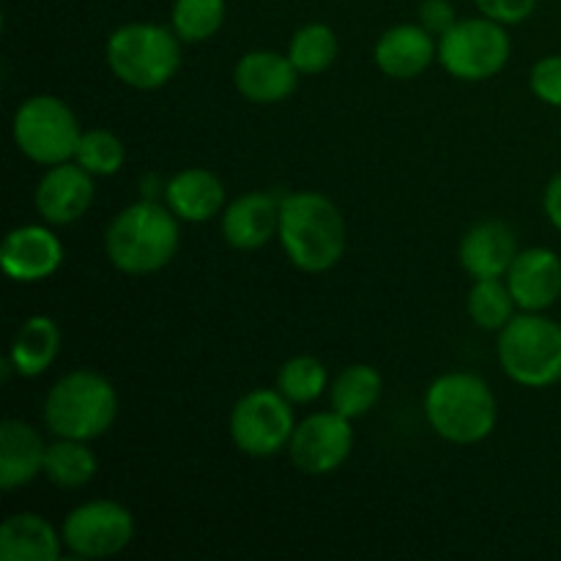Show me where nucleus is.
<instances>
[{"instance_id": "1", "label": "nucleus", "mask_w": 561, "mask_h": 561, "mask_svg": "<svg viewBox=\"0 0 561 561\" xmlns=\"http://www.w3.org/2000/svg\"><path fill=\"white\" fill-rule=\"evenodd\" d=\"M277 239L296 268L323 274L343 261L348 228L337 203L327 195L290 192L279 201Z\"/></svg>"}, {"instance_id": "2", "label": "nucleus", "mask_w": 561, "mask_h": 561, "mask_svg": "<svg viewBox=\"0 0 561 561\" xmlns=\"http://www.w3.org/2000/svg\"><path fill=\"white\" fill-rule=\"evenodd\" d=\"M181 244L179 217L168 203L140 201L121 208L104 233V250L118 272L146 277L175 257Z\"/></svg>"}, {"instance_id": "3", "label": "nucleus", "mask_w": 561, "mask_h": 561, "mask_svg": "<svg viewBox=\"0 0 561 561\" xmlns=\"http://www.w3.org/2000/svg\"><path fill=\"white\" fill-rule=\"evenodd\" d=\"M425 416L449 444H480L499 420L496 398L477 373H444L427 387Z\"/></svg>"}, {"instance_id": "4", "label": "nucleus", "mask_w": 561, "mask_h": 561, "mask_svg": "<svg viewBox=\"0 0 561 561\" xmlns=\"http://www.w3.org/2000/svg\"><path fill=\"white\" fill-rule=\"evenodd\" d=\"M118 394L110 378L93 370L66 373L44 400V425L55 438L93 442L113 427Z\"/></svg>"}, {"instance_id": "5", "label": "nucleus", "mask_w": 561, "mask_h": 561, "mask_svg": "<svg viewBox=\"0 0 561 561\" xmlns=\"http://www.w3.org/2000/svg\"><path fill=\"white\" fill-rule=\"evenodd\" d=\"M107 66L124 85L157 91L181 66V38L157 22H126L107 38Z\"/></svg>"}, {"instance_id": "6", "label": "nucleus", "mask_w": 561, "mask_h": 561, "mask_svg": "<svg viewBox=\"0 0 561 561\" xmlns=\"http://www.w3.org/2000/svg\"><path fill=\"white\" fill-rule=\"evenodd\" d=\"M499 365L510 381L548 389L561 381V323L542 312H520L499 332Z\"/></svg>"}, {"instance_id": "7", "label": "nucleus", "mask_w": 561, "mask_h": 561, "mask_svg": "<svg viewBox=\"0 0 561 561\" xmlns=\"http://www.w3.org/2000/svg\"><path fill=\"white\" fill-rule=\"evenodd\" d=\"M11 135L20 153H25L31 162L53 168V164L75 159L82 129L75 110L64 99L53 93H38L16 107Z\"/></svg>"}, {"instance_id": "8", "label": "nucleus", "mask_w": 561, "mask_h": 561, "mask_svg": "<svg viewBox=\"0 0 561 561\" xmlns=\"http://www.w3.org/2000/svg\"><path fill=\"white\" fill-rule=\"evenodd\" d=\"M504 27L507 25L488 16L458 20L438 38V64L463 82L491 80L510 60V36Z\"/></svg>"}, {"instance_id": "9", "label": "nucleus", "mask_w": 561, "mask_h": 561, "mask_svg": "<svg viewBox=\"0 0 561 561\" xmlns=\"http://www.w3.org/2000/svg\"><path fill=\"white\" fill-rule=\"evenodd\" d=\"M290 400L279 389H252L230 411V438L250 458H274L296 431Z\"/></svg>"}, {"instance_id": "10", "label": "nucleus", "mask_w": 561, "mask_h": 561, "mask_svg": "<svg viewBox=\"0 0 561 561\" xmlns=\"http://www.w3.org/2000/svg\"><path fill=\"white\" fill-rule=\"evenodd\" d=\"M60 537L75 557L107 559L135 540V518L124 504L93 499L66 515Z\"/></svg>"}, {"instance_id": "11", "label": "nucleus", "mask_w": 561, "mask_h": 561, "mask_svg": "<svg viewBox=\"0 0 561 561\" xmlns=\"http://www.w3.org/2000/svg\"><path fill=\"white\" fill-rule=\"evenodd\" d=\"M354 449V431L348 416L337 411H316L307 420L296 422L288 455L301 474L323 477L337 471Z\"/></svg>"}, {"instance_id": "12", "label": "nucleus", "mask_w": 561, "mask_h": 561, "mask_svg": "<svg viewBox=\"0 0 561 561\" xmlns=\"http://www.w3.org/2000/svg\"><path fill=\"white\" fill-rule=\"evenodd\" d=\"M93 179L96 175H91L71 159L53 164L42 175L36 195H33V206H36L38 217L47 225H71L85 217L88 208L93 206V195H96Z\"/></svg>"}, {"instance_id": "13", "label": "nucleus", "mask_w": 561, "mask_h": 561, "mask_svg": "<svg viewBox=\"0 0 561 561\" xmlns=\"http://www.w3.org/2000/svg\"><path fill=\"white\" fill-rule=\"evenodd\" d=\"M0 263L14 283H42L64 263V244L44 225H22L3 239Z\"/></svg>"}, {"instance_id": "14", "label": "nucleus", "mask_w": 561, "mask_h": 561, "mask_svg": "<svg viewBox=\"0 0 561 561\" xmlns=\"http://www.w3.org/2000/svg\"><path fill=\"white\" fill-rule=\"evenodd\" d=\"M504 279L518 310L546 312L561 299V257L548 247L520 250Z\"/></svg>"}, {"instance_id": "15", "label": "nucleus", "mask_w": 561, "mask_h": 561, "mask_svg": "<svg viewBox=\"0 0 561 561\" xmlns=\"http://www.w3.org/2000/svg\"><path fill=\"white\" fill-rule=\"evenodd\" d=\"M233 85L247 102L277 104L296 91L299 69L288 55H279L274 49H252L236 64Z\"/></svg>"}, {"instance_id": "16", "label": "nucleus", "mask_w": 561, "mask_h": 561, "mask_svg": "<svg viewBox=\"0 0 561 561\" xmlns=\"http://www.w3.org/2000/svg\"><path fill=\"white\" fill-rule=\"evenodd\" d=\"M518 252L515 230L502 219H485L466 230L458 247V261L471 279H493L507 277Z\"/></svg>"}, {"instance_id": "17", "label": "nucleus", "mask_w": 561, "mask_h": 561, "mask_svg": "<svg viewBox=\"0 0 561 561\" xmlns=\"http://www.w3.org/2000/svg\"><path fill=\"white\" fill-rule=\"evenodd\" d=\"M438 58V38L422 25H394L381 33L373 49L378 69L392 80H414Z\"/></svg>"}, {"instance_id": "18", "label": "nucleus", "mask_w": 561, "mask_h": 561, "mask_svg": "<svg viewBox=\"0 0 561 561\" xmlns=\"http://www.w3.org/2000/svg\"><path fill=\"white\" fill-rule=\"evenodd\" d=\"M279 201L272 192H247L222 211V236L233 250H261L279 230Z\"/></svg>"}, {"instance_id": "19", "label": "nucleus", "mask_w": 561, "mask_h": 561, "mask_svg": "<svg viewBox=\"0 0 561 561\" xmlns=\"http://www.w3.org/2000/svg\"><path fill=\"white\" fill-rule=\"evenodd\" d=\"M164 203L184 222H208L225 211V186L206 168H186L164 184Z\"/></svg>"}, {"instance_id": "20", "label": "nucleus", "mask_w": 561, "mask_h": 561, "mask_svg": "<svg viewBox=\"0 0 561 561\" xmlns=\"http://www.w3.org/2000/svg\"><path fill=\"white\" fill-rule=\"evenodd\" d=\"M47 444L42 433L22 420H5L0 425V485L3 491L27 485L44 471Z\"/></svg>"}, {"instance_id": "21", "label": "nucleus", "mask_w": 561, "mask_h": 561, "mask_svg": "<svg viewBox=\"0 0 561 561\" xmlns=\"http://www.w3.org/2000/svg\"><path fill=\"white\" fill-rule=\"evenodd\" d=\"M64 537L36 513H14L0 526L3 561H58Z\"/></svg>"}, {"instance_id": "22", "label": "nucleus", "mask_w": 561, "mask_h": 561, "mask_svg": "<svg viewBox=\"0 0 561 561\" xmlns=\"http://www.w3.org/2000/svg\"><path fill=\"white\" fill-rule=\"evenodd\" d=\"M60 354V329L49 316H31L14 334L9 359L22 378H36L49 370Z\"/></svg>"}, {"instance_id": "23", "label": "nucleus", "mask_w": 561, "mask_h": 561, "mask_svg": "<svg viewBox=\"0 0 561 561\" xmlns=\"http://www.w3.org/2000/svg\"><path fill=\"white\" fill-rule=\"evenodd\" d=\"M383 392L381 373L370 365H351L340 373L329 387V400L337 414L348 416L351 422L370 414Z\"/></svg>"}, {"instance_id": "24", "label": "nucleus", "mask_w": 561, "mask_h": 561, "mask_svg": "<svg viewBox=\"0 0 561 561\" xmlns=\"http://www.w3.org/2000/svg\"><path fill=\"white\" fill-rule=\"evenodd\" d=\"M99 460L91 453L88 442H77V438H58V442L47 444V458H44V477L53 485L64 488V491H75V488L88 485L96 477Z\"/></svg>"}, {"instance_id": "25", "label": "nucleus", "mask_w": 561, "mask_h": 561, "mask_svg": "<svg viewBox=\"0 0 561 561\" xmlns=\"http://www.w3.org/2000/svg\"><path fill=\"white\" fill-rule=\"evenodd\" d=\"M337 36L323 22H310L294 33L288 47V58L299 69V75H323L337 60Z\"/></svg>"}, {"instance_id": "26", "label": "nucleus", "mask_w": 561, "mask_h": 561, "mask_svg": "<svg viewBox=\"0 0 561 561\" xmlns=\"http://www.w3.org/2000/svg\"><path fill=\"white\" fill-rule=\"evenodd\" d=\"M515 299L510 294L507 279H474L469 290V316L471 321L488 332H502L515 318Z\"/></svg>"}, {"instance_id": "27", "label": "nucleus", "mask_w": 561, "mask_h": 561, "mask_svg": "<svg viewBox=\"0 0 561 561\" xmlns=\"http://www.w3.org/2000/svg\"><path fill=\"white\" fill-rule=\"evenodd\" d=\"M277 389L294 405L316 403V400L329 389L327 365H323L321 359H316V356H294V359H288L279 367Z\"/></svg>"}, {"instance_id": "28", "label": "nucleus", "mask_w": 561, "mask_h": 561, "mask_svg": "<svg viewBox=\"0 0 561 561\" xmlns=\"http://www.w3.org/2000/svg\"><path fill=\"white\" fill-rule=\"evenodd\" d=\"M225 22V0H175L170 27L181 42H208Z\"/></svg>"}, {"instance_id": "29", "label": "nucleus", "mask_w": 561, "mask_h": 561, "mask_svg": "<svg viewBox=\"0 0 561 561\" xmlns=\"http://www.w3.org/2000/svg\"><path fill=\"white\" fill-rule=\"evenodd\" d=\"M75 162L91 175H115L124 168L126 148L121 137L110 129H88L82 131Z\"/></svg>"}, {"instance_id": "30", "label": "nucleus", "mask_w": 561, "mask_h": 561, "mask_svg": "<svg viewBox=\"0 0 561 561\" xmlns=\"http://www.w3.org/2000/svg\"><path fill=\"white\" fill-rule=\"evenodd\" d=\"M529 85L540 102L561 107V55H548V58L537 60L531 66Z\"/></svg>"}, {"instance_id": "31", "label": "nucleus", "mask_w": 561, "mask_h": 561, "mask_svg": "<svg viewBox=\"0 0 561 561\" xmlns=\"http://www.w3.org/2000/svg\"><path fill=\"white\" fill-rule=\"evenodd\" d=\"M474 5L488 20H496L502 25H520L535 14L537 0H474Z\"/></svg>"}, {"instance_id": "32", "label": "nucleus", "mask_w": 561, "mask_h": 561, "mask_svg": "<svg viewBox=\"0 0 561 561\" xmlns=\"http://www.w3.org/2000/svg\"><path fill=\"white\" fill-rule=\"evenodd\" d=\"M458 22L455 5L449 0H422L420 5V25L436 38H442L449 27Z\"/></svg>"}, {"instance_id": "33", "label": "nucleus", "mask_w": 561, "mask_h": 561, "mask_svg": "<svg viewBox=\"0 0 561 561\" xmlns=\"http://www.w3.org/2000/svg\"><path fill=\"white\" fill-rule=\"evenodd\" d=\"M542 208H546V217L551 219L553 228L561 233V173L548 181L546 195H542Z\"/></svg>"}]
</instances>
